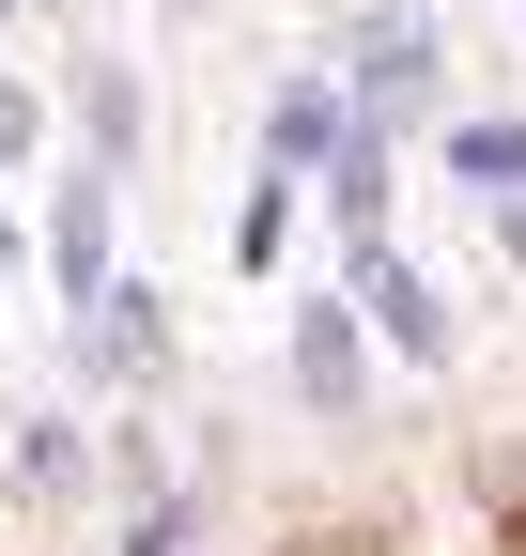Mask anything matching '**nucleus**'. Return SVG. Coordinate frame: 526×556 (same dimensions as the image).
<instances>
[{
    "mask_svg": "<svg viewBox=\"0 0 526 556\" xmlns=\"http://www.w3.org/2000/svg\"><path fill=\"white\" fill-rule=\"evenodd\" d=\"M295 387H310L325 417H356V325H341V294H325V309L295 325Z\"/></svg>",
    "mask_w": 526,
    "mask_h": 556,
    "instance_id": "1",
    "label": "nucleus"
},
{
    "mask_svg": "<svg viewBox=\"0 0 526 556\" xmlns=\"http://www.w3.org/2000/svg\"><path fill=\"white\" fill-rule=\"evenodd\" d=\"M93 278H109V186L78 170V186H62V294L93 309Z\"/></svg>",
    "mask_w": 526,
    "mask_h": 556,
    "instance_id": "2",
    "label": "nucleus"
},
{
    "mask_svg": "<svg viewBox=\"0 0 526 556\" xmlns=\"http://www.w3.org/2000/svg\"><path fill=\"white\" fill-rule=\"evenodd\" d=\"M449 155H465L480 186H526V124H465V139H449Z\"/></svg>",
    "mask_w": 526,
    "mask_h": 556,
    "instance_id": "5",
    "label": "nucleus"
},
{
    "mask_svg": "<svg viewBox=\"0 0 526 556\" xmlns=\"http://www.w3.org/2000/svg\"><path fill=\"white\" fill-rule=\"evenodd\" d=\"M310 155H341V93L295 78V93H279V170H310Z\"/></svg>",
    "mask_w": 526,
    "mask_h": 556,
    "instance_id": "4",
    "label": "nucleus"
},
{
    "mask_svg": "<svg viewBox=\"0 0 526 556\" xmlns=\"http://www.w3.org/2000/svg\"><path fill=\"white\" fill-rule=\"evenodd\" d=\"M372 309H387V340H403V356H449V309L418 294L403 263H372Z\"/></svg>",
    "mask_w": 526,
    "mask_h": 556,
    "instance_id": "3",
    "label": "nucleus"
}]
</instances>
